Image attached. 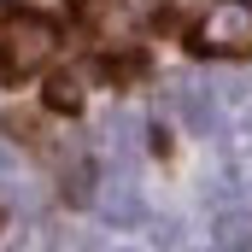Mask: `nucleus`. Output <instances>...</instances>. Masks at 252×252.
Listing matches in <instances>:
<instances>
[{"instance_id": "obj_1", "label": "nucleus", "mask_w": 252, "mask_h": 252, "mask_svg": "<svg viewBox=\"0 0 252 252\" xmlns=\"http://www.w3.org/2000/svg\"><path fill=\"white\" fill-rule=\"evenodd\" d=\"M53 47H59V24H53V18H41V12L6 18V24H0V76L18 82V76L41 70V64L53 59Z\"/></svg>"}, {"instance_id": "obj_2", "label": "nucleus", "mask_w": 252, "mask_h": 252, "mask_svg": "<svg viewBox=\"0 0 252 252\" xmlns=\"http://www.w3.org/2000/svg\"><path fill=\"white\" fill-rule=\"evenodd\" d=\"M193 53L205 59H252V0H217L188 35Z\"/></svg>"}, {"instance_id": "obj_3", "label": "nucleus", "mask_w": 252, "mask_h": 252, "mask_svg": "<svg viewBox=\"0 0 252 252\" xmlns=\"http://www.w3.org/2000/svg\"><path fill=\"white\" fill-rule=\"evenodd\" d=\"M164 6L170 0H88V24L100 30V35H124L135 24H153V18H164Z\"/></svg>"}, {"instance_id": "obj_4", "label": "nucleus", "mask_w": 252, "mask_h": 252, "mask_svg": "<svg viewBox=\"0 0 252 252\" xmlns=\"http://www.w3.org/2000/svg\"><path fill=\"white\" fill-rule=\"evenodd\" d=\"M170 100H176V112H182V124H188L193 135H205V129L217 124V106H211V94H205V88L182 82V88H170Z\"/></svg>"}, {"instance_id": "obj_5", "label": "nucleus", "mask_w": 252, "mask_h": 252, "mask_svg": "<svg viewBox=\"0 0 252 252\" xmlns=\"http://www.w3.org/2000/svg\"><path fill=\"white\" fill-rule=\"evenodd\" d=\"M94 205H100V217H112V223H135L141 217V199L129 182H106V188L94 193Z\"/></svg>"}, {"instance_id": "obj_6", "label": "nucleus", "mask_w": 252, "mask_h": 252, "mask_svg": "<svg viewBox=\"0 0 252 252\" xmlns=\"http://www.w3.org/2000/svg\"><path fill=\"white\" fill-rule=\"evenodd\" d=\"M47 106H53V112H76V106H82V70H59V76L47 82Z\"/></svg>"}, {"instance_id": "obj_7", "label": "nucleus", "mask_w": 252, "mask_h": 252, "mask_svg": "<svg viewBox=\"0 0 252 252\" xmlns=\"http://www.w3.org/2000/svg\"><path fill=\"white\" fill-rule=\"evenodd\" d=\"M217 247H252V211H223L217 217Z\"/></svg>"}, {"instance_id": "obj_8", "label": "nucleus", "mask_w": 252, "mask_h": 252, "mask_svg": "<svg viewBox=\"0 0 252 252\" xmlns=\"http://www.w3.org/2000/svg\"><path fill=\"white\" fill-rule=\"evenodd\" d=\"M106 141H112V147H124V153H135V141H141V118H135V112H112Z\"/></svg>"}, {"instance_id": "obj_9", "label": "nucleus", "mask_w": 252, "mask_h": 252, "mask_svg": "<svg viewBox=\"0 0 252 252\" xmlns=\"http://www.w3.org/2000/svg\"><path fill=\"white\" fill-rule=\"evenodd\" d=\"M64 199H70V205H94V170H88V164H70V176H64Z\"/></svg>"}]
</instances>
